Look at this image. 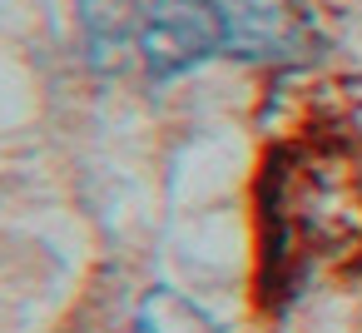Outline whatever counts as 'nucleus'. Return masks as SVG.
Listing matches in <instances>:
<instances>
[{"mask_svg": "<svg viewBox=\"0 0 362 333\" xmlns=\"http://www.w3.org/2000/svg\"><path fill=\"white\" fill-rule=\"evenodd\" d=\"M139 55L154 80H174L209 55H223V21L214 0H149L139 21Z\"/></svg>", "mask_w": 362, "mask_h": 333, "instance_id": "nucleus-1", "label": "nucleus"}, {"mask_svg": "<svg viewBox=\"0 0 362 333\" xmlns=\"http://www.w3.org/2000/svg\"><path fill=\"white\" fill-rule=\"evenodd\" d=\"M223 21V55L293 60L313 45V21L298 0H214Z\"/></svg>", "mask_w": 362, "mask_h": 333, "instance_id": "nucleus-2", "label": "nucleus"}, {"mask_svg": "<svg viewBox=\"0 0 362 333\" xmlns=\"http://www.w3.org/2000/svg\"><path fill=\"white\" fill-rule=\"evenodd\" d=\"M80 21H85V35H90V50L100 65L119 60V50L129 40H139V0H80Z\"/></svg>", "mask_w": 362, "mask_h": 333, "instance_id": "nucleus-3", "label": "nucleus"}, {"mask_svg": "<svg viewBox=\"0 0 362 333\" xmlns=\"http://www.w3.org/2000/svg\"><path fill=\"white\" fill-rule=\"evenodd\" d=\"M134 333H218V328L179 288H149L139 313H134Z\"/></svg>", "mask_w": 362, "mask_h": 333, "instance_id": "nucleus-4", "label": "nucleus"}]
</instances>
